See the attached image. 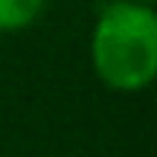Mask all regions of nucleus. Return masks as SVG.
Listing matches in <instances>:
<instances>
[{"mask_svg":"<svg viewBox=\"0 0 157 157\" xmlns=\"http://www.w3.org/2000/svg\"><path fill=\"white\" fill-rule=\"evenodd\" d=\"M96 77L109 90L138 93L157 74V16L154 6L112 0L99 10L90 39Z\"/></svg>","mask_w":157,"mask_h":157,"instance_id":"obj_1","label":"nucleus"},{"mask_svg":"<svg viewBox=\"0 0 157 157\" xmlns=\"http://www.w3.org/2000/svg\"><path fill=\"white\" fill-rule=\"evenodd\" d=\"M128 3H141V6H154V0H128Z\"/></svg>","mask_w":157,"mask_h":157,"instance_id":"obj_3","label":"nucleus"},{"mask_svg":"<svg viewBox=\"0 0 157 157\" xmlns=\"http://www.w3.org/2000/svg\"><path fill=\"white\" fill-rule=\"evenodd\" d=\"M45 10V0H0V32L29 29Z\"/></svg>","mask_w":157,"mask_h":157,"instance_id":"obj_2","label":"nucleus"}]
</instances>
